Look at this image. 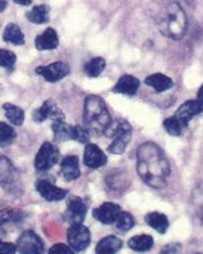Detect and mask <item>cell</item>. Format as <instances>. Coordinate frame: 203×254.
Wrapping results in <instances>:
<instances>
[{
  "instance_id": "25",
  "label": "cell",
  "mask_w": 203,
  "mask_h": 254,
  "mask_svg": "<svg viewBox=\"0 0 203 254\" xmlns=\"http://www.w3.org/2000/svg\"><path fill=\"white\" fill-rule=\"evenodd\" d=\"M104 68H105V60L101 58V57H97V58H92L89 63H86L85 73L89 77H97L104 71Z\"/></svg>"
},
{
  "instance_id": "37",
  "label": "cell",
  "mask_w": 203,
  "mask_h": 254,
  "mask_svg": "<svg viewBox=\"0 0 203 254\" xmlns=\"http://www.w3.org/2000/svg\"><path fill=\"white\" fill-rule=\"evenodd\" d=\"M7 6V1L6 0H0V12H3Z\"/></svg>"
},
{
  "instance_id": "3",
  "label": "cell",
  "mask_w": 203,
  "mask_h": 254,
  "mask_svg": "<svg viewBox=\"0 0 203 254\" xmlns=\"http://www.w3.org/2000/svg\"><path fill=\"white\" fill-rule=\"evenodd\" d=\"M85 124L94 134H105L111 125V118L105 101L98 95H88L85 100Z\"/></svg>"
},
{
  "instance_id": "24",
  "label": "cell",
  "mask_w": 203,
  "mask_h": 254,
  "mask_svg": "<svg viewBox=\"0 0 203 254\" xmlns=\"http://www.w3.org/2000/svg\"><path fill=\"white\" fill-rule=\"evenodd\" d=\"M27 19L31 21V22H34V24L48 22V19H49V7L45 6V4H40V6L33 7V9L27 13Z\"/></svg>"
},
{
  "instance_id": "19",
  "label": "cell",
  "mask_w": 203,
  "mask_h": 254,
  "mask_svg": "<svg viewBox=\"0 0 203 254\" xmlns=\"http://www.w3.org/2000/svg\"><path fill=\"white\" fill-rule=\"evenodd\" d=\"M122 240L117 237H105L97 246V254H116L122 249Z\"/></svg>"
},
{
  "instance_id": "5",
  "label": "cell",
  "mask_w": 203,
  "mask_h": 254,
  "mask_svg": "<svg viewBox=\"0 0 203 254\" xmlns=\"http://www.w3.org/2000/svg\"><path fill=\"white\" fill-rule=\"evenodd\" d=\"M68 244L76 252H83L91 244V232L82 223H73L67 232Z\"/></svg>"
},
{
  "instance_id": "16",
  "label": "cell",
  "mask_w": 203,
  "mask_h": 254,
  "mask_svg": "<svg viewBox=\"0 0 203 254\" xmlns=\"http://www.w3.org/2000/svg\"><path fill=\"white\" fill-rule=\"evenodd\" d=\"M138 88H140V80L135 76L125 74L117 80V83L114 86V92L125 94V95H134V94H137Z\"/></svg>"
},
{
  "instance_id": "23",
  "label": "cell",
  "mask_w": 203,
  "mask_h": 254,
  "mask_svg": "<svg viewBox=\"0 0 203 254\" xmlns=\"http://www.w3.org/2000/svg\"><path fill=\"white\" fill-rule=\"evenodd\" d=\"M3 110H4L6 118H7V121H9L10 124H13V125H16V127L22 125V122H24V110H22L21 107H18V106H15V104L6 103V104L3 106Z\"/></svg>"
},
{
  "instance_id": "17",
  "label": "cell",
  "mask_w": 203,
  "mask_h": 254,
  "mask_svg": "<svg viewBox=\"0 0 203 254\" xmlns=\"http://www.w3.org/2000/svg\"><path fill=\"white\" fill-rule=\"evenodd\" d=\"M61 173L65 180H76L80 176L77 156H65L61 162Z\"/></svg>"
},
{
  "instance_id": "26",
  "label": "cell",
  "mask_w": 203,
  "mask_h": 254,
  "mask_svg": "<svg viewBox=\"0 0 203 254\" xmlns=\"http://www.w3.org/2000/svg\"><path fill=\"white\" fill-rule=\"evenodd\" d=\"M163 128L166 129V132L168 134H171V135H174V137H177V135H181V132H183V129L186 128V125L174 115L172 118H168V119H165V122H163Z\"/></svg>"
},
{
  "instance_id": "18",
  "label": "cell",
  "mask_w": 203,
  "mask_h": 254,
  "mask_svg": "<svg viewBox=\"0 0 203 254\" xmlns=\"http://www.w3.org/2000/svg\"><path fill=\"white\" fill-rule=\"evenodd\" d=\"M146 83L149 86H152L156 92H165L168 91L169 88H172L174 82L171 77L162 74V73H154V74H150L147 79H146Z\"/></svg>"
},
{
  "instance_id": "34",
  "label": "cell",
  "mask_w": 203,
  "mask_h": 254,
  "mask_svg": "<svg viewBox=\"0 0 203 254\" xmlns=\"http://www.w3.org/2000/svg\"><path fill=\"white\" fill-rule=\"evenodd\" d=\"M15 252H16V246L0 241V254H15Z\"/></svg>"
},
{
  "instance_id": "7",
  "label": "cell",
  "mask_w": 203,
  "mask_h": 254,
  "mask_svg": "<svg viewBox=\"0 0 203 254\" xmlns=\"http://www.w3.org/2000/svg\"><path fill=\"white\" fill-rule=\"evenodd\" d=\"M16 250L21 254H42L45 249L42 240L34 232L27 231L19 237L16 243Z\"/></svg>"
},
{
  "instance_id": "9",
  "label": "cell",
  "mask_w": 203,
  "mask_h": 254,
  "mask_svg": "<svg viewBox=\"0 0 203 254\" xmlns=\"http://www.w3.org/2000/svg\"><path fill=\"white\" fill-rule=\"evenodd\" d=\"M53 119V121H64V115L61 113V110L56 107V104L52 100H48L42 104L40 109H37L33 113V119L36 122H43L46 119Z\"/></svg>"
},
{
  "instance_id": "28",
  "label": "cell",
  "mask_w": 203,
  "mask_h": 254,
  "mask_svg": "<svg viewBox=\"0 0 203 254\" xmlns=\"http://www.w3.org/2000/svg\"><path fill=\"white\" fill-rule=\"evenodd\" d=\"M15 138V129L7 125L0 122V147H6L9 146Z\"/></svg>"
},
{
  "instance_id": "21",
  "label": "cell",
  "mask_w": 203,
  "mask_h": 254,
  "mask_svg": "<svg viewBox=\"0 0 203 254\" xmlns=\"http://www.w3.org/2000/svg\"><path fill=\"white\" fill-rule=\"evenodd\" d=\"M3 40L12 45H24V34L16 24H7L3 31Z\"/></svg>"
},
{
  "instance_id": "31",
  "label": "cell",
  "mask_w": 203,
  "mask_h": 254,
  "mask_svg": "<svg viewBox=\"0 0 203 254\" xmlns=\"http://www.w3.org/2000/svg\"><path fill=\"white\" fill-rule=\"evenodd\" d=\"M71 140H76V141H80V143H86L89 140V131L83 127H71V135H70Z\"/></svg>"
},
{
  "instance_id": "11",
  "label": "cell",
  "mask_w": 203,
  "mask_h": 254,
  "mask_svg": "<svg viewBox=\"0 0 203 254\" xmlns=\"http://www.w3.org/2000/svg\"><path fill=\"white\" fill-rule=\"evenodd\" d=\"M120 214V207L113 202H105L94 211V217L102 225H111Z\"/></svg>"
},
{
  "instance_id": "15",
  "label": "cell",
  "mask_w": 203,
  "mask_h": 254,
  "mask_svg": "<svg viewBox=\"0 0 203 254\" xmlns=\"http://www.w3.org/2000/svg\"><path fill=\"white\" fill-rule=\"evenodd\" d=\"M58 34L53 28H46L40 36L36 37V48L39 51H49L58 46Z\"/></svg>"
},
{
  "instance_id": "4",
  "label": "cell",
  "mask_w": 203,
  "mask_h": 254,
  "mask_svg": "<svg viewBox=\"0 0 203 254\" xmlns=\"http://www.w3.org/2000/svg\"><path fill=\"white\" fill-rule=\"evenodd\" d=\"M105 134L113 137V141L108 146V152H111L114 155H120V153L125 152L126 146L131 141L132 128H131V125L126 121H117L113 128L108 127V129L105 131Z\"/></svg>"
},
{
  "instance_id": "35",
  "label": "cell",
  "mask_w": 203,
  "mask_h": 254,
  "mask_svg": "<svg viewBox=\"0 0 203 254\" xmlns=\"http://www.w3.org/2000/svg\"><path fill=\"white\" fill-rule=\"evenodd\" d=\"M198 101H201L203 104V85L201 86V89L198 91Z\"/></svg>"
},
{
  "instance_id": "13",
  "label": "cell",
  "mask_w": 203,
  "mask_h": 254,
  "mask_svg": "<svg viewBox=\"0 0 203 254\" xmlns=\"http://www.w3.org/2000/svg\"><path fill=\"white\" fill-rule=\"evenodd\" d=\"M37 188V192L48 201H61L67 196V190L64 189H59L56 188L55 185L46 182V180H42L36 185Z\"/></svg>"
},
{
  "instance_id": "22",
  "label": "cell",
  "mask_w": 203,
  "mask_h": 254,
  "mask_svg": "<svg viewBox=\"0 0 203 254\" xmlns=\"http://www.w3.org/2000/svg\"><path fill=\"white\" fill-rule=\"evenodd\" d=\"M128 244L134 252L144 253V252H149L153 247L154 241H153V238L150 235H137V237L131 238Z\"/></svg>"
},
{
  "instance_id": "14",
  "label": "cell",
  "mask_w": 203,
  "mask_h": 254,
  "mask_svg": "<svg viewBox=\"0 0 203 254\" xmlns=\"http://www.w3.org/2000/svg\"><path fill=\"white\" fill-rule=\"evenodd\" d=\"M67 214L73 223H82L86 216V204L77 196L71 198L67 205Z\"/></svg>"
},
{
  "instance_id": "1",
  "label": "cell",
  "mask_w": 203,
  "mask_h": 254,
  "mask_svg": "<svg viewBox=\"0 0 203 254\" xmlns=\"http://www.w3.org/2000/svg\"><path fill=\"white\" fill-rule=\"evenodd\" d=\"M137 170L143 182L152 188H162L171 173L168 159L154 143H144L138 147Z\"/></svg>"
},
{
  "instance_id": "32",
  "label": "cell",
  "mask_w": 203,
  "mask_h": 254,
  "mask_svg": "<svg viewBox=\"0 0 203 254\" xmlns=\"http://www.w3.org/2000/svg\"><path fill=\"white\" fill-rule=\"evenodd\" d=\"M48 254H74V250L65 244H55L53 247H51Z\"/></svg>"
},
{
  "instance_id": "29",
  "label": "cell",
  "mask_w": 203,
  "mask_h": 254,
  "mask_svg": "<svg viewBox=\"0 0 203 254\" xmlns=\"http://www.w3.org/2000/svg\"><path fill=\"white\" fill-rule=\"evenodd\" d=\"M116 226H117V229L119 231H123V232H126V231H129V229H132L134 228V225H135V220H134V217L129 214V213H123V211H120V214L117 216V219H116Z\"/></svg>"
},
{
  "instance_id": "20",
  "label": "cell",
  "mask_w": 203,
  "mask_h": 254,
  "mask_svg": "<svg viewBox=\"0 0 203 254\" xmlns=\"http://www.w3.org/2000/svg\"><path fill=\"white\" fill-rule=\"evenodd\" d=\"M146 222L149 223L150 228H153V229L157 231L159 234H165V232L168 231V228H169V220H168V217H166L165 214H162V213H156V211L149 213V214L146 216Z\"/></svg>"
},
{
  "instance_id": "36",
  "label": "cell",
  "mask_w": 203,
  "mask_h": 254,
  "mask_svg": "<svg viewBox=\"0 0 203 254\" xmlns=\"http://www.w3.org/2000/svg\"><path fill=\"white\" fill-rule=\"evenodd\" d=\"M13 1H16L18 4H22V6H27V4H30L33 0H13Z\"/></svg>"
},
{
  "instance_id": "10",
  "label": "cell",
  "mask_w": 203,
  "mask_h": 254,
  "mask_svg": "<svg viewBox=\"0 0 203 254\" xmlns=\"http://www.w3.org/2000/svg\"><path fill=\"white\" fill-rule=\"evenodd\" d=\"M83 161H85L86 167L95 170V168H101L102 165L107 164V156L97 144H88L85 149Z\"/></svg>"
},
{
  "instance_id": "30",
  "label": "cell",
  "mask_w": 203,
  "mask_h": 254,
  "mask_svg": "<svg viewBox=\"0 0 203 254\" xmlns=\"http://www.w3.org/2000/svg\"><path fill=\"white\" fill-rule=\"evenodd\" d=\"M15 61H16V55L7 49H0V65L10 70L13 65H15Z\"/></svg>"
},
{
  "instance_id": "8",
  "label": "cell",
  "mask_w": 203,
  "mask_h": 254,
  "mask_svg": "<svg viewBox=\"0 0 203 254\" xmlns=\"http://www.w3.org/2000/svg\"><path fill=\"white\" fill-rule=\"evenodd\" d=\"M36 73L40 74L48 82H58L70 73V67L65 63H52L49 65H40L36 68Z\"/></svg>"
},
{
  "instance_id": "12",
  "label": "cell",
  "mask_w": 203,
  "mask_h": 254,
  "mask_svg": "<svg viewBox=\"0 0 203 254\" xmlns=\"http://www.w3.org/2000/svg\"><path fill=\"white\" fill-rule=\"evenodd\" d=\"M202 110L203 104L201 101H198V100H190V101H186V103L178 109V112L175 113V116L187 127V124H189L196 115H199Z\"/></svg>"
},
{
  "instance_id": "33",
  "label": "cell",
  "mask_w": 203,
  "mask_h": 254,
  "mask_svg": "<svg viewBox=\"0 0 203 254\" xmlns=\"http://www.w3.org/2000/svg\"><path fill=\"white\" fill-rule=\"evenodd\" d=\"M160 254H183V249L180 244H169L160 252Z\"/></svg>"
},
{
  "instance_id": "6",
  "label": "cell",
  "mask_w": 203,
  "mask_h": 254,
  "mask_svg": "<svg viewBox=\"0 0 203 254\" xmlns=\"http://www.w3.org/2000/svg\"><path fill=\"white\" fill-rule=\"evenodd\" d=\"M59 158L58 149L52 144V143H43L37 156H36V168L39 171H46L49 170L53 164H56Z\"/></svg>"
},
{
  "instance_id": "2",
  "label": "cell",
  "mask_w": 203,
  "mask_h": 254,
  "mask_svg": "<svg viewBox=\"0 0 203 254\" xmlns=\"http://www.w3.org/2000/svg\"><path fill=\"white\" fill-rule=\"evenodd\" d=\"M157 25L162 34L171 39H181L187 28V16L177 1H168L162 6L157 16Z\"/></svg>"
},
{
  "instance_id": "27",
  "label": "cell",
  "mask_w": 203,
  "mask_h": 254,
  "mask_svg": "<svg viewBox=\"0 0 203 254\" xmlns=\"http://www.w3.org/2000/svg\"><path fill=\"white\" fill-rule=\"evenodd\" d=\"M52 129H53L55 138H58V140H68L71 135V127L67 125L64 121H53Z\"/></svg>"
}]
</instances>
